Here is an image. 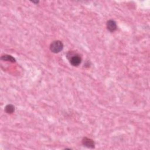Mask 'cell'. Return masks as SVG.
I'll return each instance as SVG.
<instances>
[{"label": "cell", "mask_w": 150, "mask_h": 150, "mask_svg": "<svg viewBox=\"0 0 150 150\" xmlns=\"http://www.w3.org/2000/svg\"><path fill=\"white\" fill-rule=\"evenodd\" d=\"M5 110L8 114H12L15 111V107L12 104H8L5 108Z\"/></svg>", "instance_id": "6"}, {"label": "cell", "mask_w": 150, "mask_h": 150, "mask_svg": "<svg viewBox=\"0 0 150 150\" xmlns=\"http://www.w3.org/2000/svg\"><path fill=\"white\" fill-rule=\"evenodd\" d=\"M117 24L116 22L113 20H109L107 22V28L109 31L111 32H114L117 29Z\"/></svg>", "instance_id": "4"}, {"label": "cell", "mask_w": 150, "mask_h": 150, "mask_svg": "<svg viewBox=\"0 0 150 150\" xmlns=\"http://www.w3.org/2000/svg\"><path fill=\"white\" fill-rule=\"evenodd\" d=\"M67 57L68 59H69L70 64L73 66H78L81 64L82 59L78 54H75L72 52H69L67 55Z\"/></svg>", "instance_id": "1"}, {"label": "cell", "mask_w": 150, "mask_h": 150, "mask_svg": "<svg viewBox=\"0 0 150 150\" xmlns=\"http://www.w3.org/2000/svg\"><path fill=\"white\" fill-rule=\"evenodd\" d=\"M64 49V44L60 41H55L53 42L50 46V50L52 52L57 53L61 52Z\"/></svg>", "instance_id": "2"}, {"label": "cell", "mask_w": 150, "mask_h": 150, "mask_svg": "<svg viewBox=\"0 0 150 150\" xmlns=\"http://www.w3.org/2000/svg\"><path fill=\"white\" fill-rule=\"evenodd\" d=\"M1 60L4 61H8L11 62L12 63H14L16 62V60L14 57H12L11 55H5L1 57Z\"/></svg>", "instance_id": "5"}, {"label": "cell", "mask_w": 150, "mask_h": 150, "mask_svg": "<svg viewBox=\"0 0 150 150\" xmlns=\"http://www.w3.org/2000/svg\"><path fill=\"white\" fill-rule=\"evenodd\" d=\"M82 144L84 146L89 148H95V142L93 140L87 137L83 138L82 140Z\"/></svg>", "instance_id": "3"}]
</instances>
